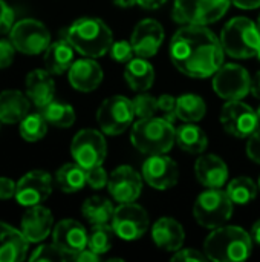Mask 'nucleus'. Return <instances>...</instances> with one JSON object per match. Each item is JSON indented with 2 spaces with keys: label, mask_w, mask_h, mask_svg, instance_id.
<instances>
[{
  "label": "nucleus",
  "mask_w": 260,
  "mask_h": 262,
  "mask_svg": "<svg viewBox=\"0 0 260 262\" xmlns=\"http://www.w3.org/2000/svg\"><path fill=\"white\" fill-rule=\"evenodd\" d=\"M14 23H15V15L12 8L6 2L0 0V37L9 34Z\"/></svg>",
  "instance_id": "42"
},
{
  "label": "nucleus",
  "mask_w": 260,
  "mask_h": 262,
  "mask_svg": "<svg viewBox=\"0 0 260 262\" xmlns=\"http://www.w3.org/2000/svg\"><path fill=\"white\" fill-rule=\"evenodd\" d=\"M109 54L110 57L116 61V63H123V64H127L133 55H135V51H133V46L130 41L127 40H120V41H113V45L110 46L109 49Z\"/></svg>",
  "instance_id": "38"
},
{
  "label": "nucleus",
  "mask_w": 260,
  "mask_h": 262,
  "mask_svg": "<svg viewBox=\"0 0 260 262\" xmlns=\"http://www.w3.org/2000/svg\"><path fill=\"white\" fill-rule=\"evenodd\" d=\"M20 230L31 244L44 241L54 230L52 212L41 204L26 207L20 221Z\"/></svg>",
  "instance_id": "18"
},
{
  "label": "nucleus",
  "mask_w": 260,
  "mask_h": 262,
  "mask_svg": "<svg viewBox=\"0 0 260 262\" xmlns=\"http://www.w3.org/2000/svg\"><path fill=\"white\" fill-rule=\"evenodd\" d=\"M40 112L43 114V117L46 118V121L51 126L60 127V129L70 127L75 123V120H77L74 107L70 104H67V103H63V101L52 100L49 104L41 107Z\"/></svg>",
  "instance_id": "32"
},
{
  "label": "nucleus",
  "mask_w": 260,
  "mask_h": 262,
  "mask_svg": "<svg viewBox=\"0 0 260 262\" xmlns=\"http://www.w3.org/2000/svg\"><path fill=\"white\" fill-rule=\"evenodd\" d=\"M173 124L164 117L139 118L132 124L130 141L143 155L167 154L176 143V127Z\"/></svg>",
  "instance_id": "4"
},
{
  "label": "nucleus",
  "mask_w": 260,
  "mask_h": 262,
  "mask_svg": "<svg viewBox=\"0 0 260 262\" xmlns=\"http://www.w3.org/2000/svg\"><path fill=\"white\" fill-rule=\"evenodd\" d=\"M207 255L201 253L196 249H179L178 252H175V255L172 256V261H181V262H204L207 261Z\"/></svg>",
  "instance_id": "43"
},
{
  "label": "nucleus",
  "mask_w": 260,
  "mask_h": 262,
  "mask_svg": "<svg viewBox=\"0 0 260 262\" xmlns=\"http://www.w3.org/2000/svg\"><path fill=\"white\" fill-rule=\"evenodd\" d=\"M70 86L78 92H92L103 81V69L95 61V58L84 57L75 60L67 71Z\"/></svg>",
  "instance_id": "20"
},
{
  "label": "nucleus",
  "mask_w": 260,
  "mask_h": 262,
  "mask_svg": "<svg viewBox=\"0 0 260 262\" xmlns=\"http://www.w3.org/2000/svg\"><path fill=\"white\" fill-rule=\"evenodd\" d=\"M74 55H75V49L64 37L61 40L52 41L43 55L44 69L49 71L52 75H61L67 72L72 63L75 61Z\"/></svg>",
  "instance_id": "26"
},
{
  "label": "nucleus",
  "mask_w": 260,
  "mask_h": 262,
  "mask_svg": "<svg viewBox=\"0 0 260 262\" xmlns=\"http://www.w3.org/2000/svg\"><path fill=\"white\" fill-rule=\"evenodd\" d=\"M81 213L86 221L92 226L97 224H112L115 207L112 201L103 196H90L81 206Z\"/></svg>",
  "instance_id": "30"
},
{
  "label": "nucleus",
  "mask_w": 260,
  "mask_h": 262,
  "mask_svg": "<svg viewBox=\"0 0 260 262\" xmlns=\"http://www.w3.org/2000/svg\"><path fill=\"white\" fill-rule=\"evenodd\" d=\"M9 38L17 51L25 55L44 54L52 43L49 29L44 26V23L35 18H23L15 21L9 31Z\"/></svg>",
  "instance_id": "9"
},
{
  "label": "nucleus",
  "mask_w": 260,
  "mask_h": 262,
  "mask_svg": "<svg viewBox=\"0 0 260 262\" xmlns=\"http://www.w3.org/2000/svg\"><path fill=\"white\" fill-rule=\"evenodd\" d=\"M205 112V101L196 94H182L176 98V117L184 123H198Z\"/></svg>",
  "instance_id": "31"
},
{
  "label": "nucleus",
  "mask_w": 260,
  "mask_h": 262,
  "mask_svg": "<svg viewBox=\"0 0 260 262\" xmlns=\"http://www.w3.org/2000/svg\"><path fill=\"white\" fill-rule=\"evenodd\" d=\"M124 78L132 91L136 92H146L153 86L155 81V69L149 58L136 57L132 58L126 69H124Z\"/></svg>",
  "instance_id": "27"
},
{
  "label": "nucleus",
  "mask_w": 260,
  "mask_h": 262,
  "mask_svg": "<svg viewBox=\"0 0 260 262\" xmlns=\"http://www.w3.org/2000/svg\"><path fill=\"white\" fill-rule=\"evenodd\" d=\"M87 236L84 226L75 220H61L54 226L52 230V243L64 250L67 255L74 256L87 247Z\"/></svg>",
  "instance_id": "19"
},
{
  "label": "nucleus",
  "mask_w": 260,
  "mask_h": 262,
  "mask_svg": "<svg viewBox=\"0 0 260 262\" xmlns=\"http://www.w3.org/2000/svg\"><path fill=\"white\" fill-rule=\"evenodd\" d=\"M132 104H133L135 117H138V118L155 117V114L158 111V98H155L153 95H150L147 92L136 94V97L132 98Z\"/></svg>",
  "instance_id": "37"
},
{
  "label": "nucleus",
  "mask_w": 260,
  "mask_h": 262,
  "mask_svg": "<svg viewBox=\"0 0 260 262\" xmlns=\"http://www.w3.org/2000/svg\"><path fill=\"white\" fill-rule=\"evenodd\" d=\"M63 37L83 57L98 58L113 45L112 29L98 17H80L63 31Z\"/></svg>",
  "instance_id": "2"
},
{
  "label": "nucleus",
  "mask_w": 260,
  "mask_h": 262,
  "mask_svg": "<svg viewBox=\"0 0 260 262\" xmlns=\"http://www.w3.org/2000/svg\"><path fill=\"white\" fill-rule=\"evenodd\" d=\"M231 3L241 9H257V8H260V0H231Z\"/></svg>",
  "instance_id": "48"
},
{
  "label": "nucleus",
  "mask_w": 260,
  "mask_h": 262,
  "mask_svg": "<svg viewBox=\"0 0 260 262\" xmlns=\"http://www.w3.org/2000/svg\"><path fill=\"white\" fill-rule=\"evenodd\" d=\"M17 48L11 38H0V69H6L12 64L15 58Z\"/></svg>",
  "instance_id": "41"
},
{
  "label": "nucleus",
  "mask_w": 260,
  "mask_h": 262,
  "mask_svg": "<svg viewBox=\"0 0 260 262\" xmlns=\"http://www.w3.org/2000/svg\"><path fill=\"white\" fill-rule=\"evenodd\" d=\"M231 0H175L172 17L179 25L207 26L221 20Z\"/></svg>",
  "instance_id": "7"
},
{
  "label": "nucleus",
  "mask_w": 260,
  "mask_h": 262,
  "mask_svg": "<svg viewBox=\"0 0 260 262\" xmlns=\"http://www.w3.org/2000/svg\"><path fill=\"white\" fill-rule=\"evenodd\" d=\"M0 123H2V121H0Z\"/></svg>",
  "instance_id": "56"
},
{
  "label": "nucleus",
  "mask_w": 260,
  "mask_h": 262,
  "mask_svg": "<svg viewBox=\"0 0 260 262\" xmlns=\"http://www.w3.org/2000/svg\"><path fill=\"white\" fill-rule=\"evenodd\" d=\"M113 227L110 224H97L92 226L89 236H87V247L98 255L107 253L112 249L113 238H115Z\"/></svg>",
  "instance_id": "35"
},
{
  "label": "nucleus",
  "mask_w": 260,
  "mask_h": 262,
  "mask_svg": "<svg viewBox=\"0 0 260 262\" xmlns=\"http://www.w3.org/2000/svg\"><path fill=\"white\" fill-rule=\"evenodd\" d=\"M135 118L132 100L124 95H112L106 98L97 111V123L106 135H121Z\"/></svg>",
  "instance_id": "8"
},
{
  "label": "nucleus",
  "mask_w": 260,
  "mask_h": 262,
  "mask_svg": "<svg viewBox=\"0 0 260 262\" xmlns=\"http://www.w3.org/2000/svg\"><path fill=\"white\" fill-rule=\"evenodd\" d=\"M247 155L251 161L260 166V127L251 135L248 137L247 141Z\"/></svg>",
  "instance_id": "44"
},
{
  "label": "nucleus",
  "mask_w": 260,
  "mask_h": 262,
  "mask_svg": "<svg viewBox=\"0 0 260 262\" xmlns=\"http://www.w3.org/2000/svg\"><path fill=\"white\" fill-rule=\"evenodd\" d=\"M150 218L146 209L136 203H124L115 207L112 227L123 241H136L149 230Z\"/></svg>",
  "instance_id": "12"
},
{
  "label": "nucleus",
  "mask_w": 260,
  "mask_h": 262,
  "mask_svg": "<svg viewBox=\"0 0 260 262\" xmlns=\"http://www.w3.org/2000/svg\"><path fill=\"white\" fill-rule=\"evenodd\" d=\"M86 181H87V186L92 187L93 190H101V189L107 187L109 175H107L106 169L103 167V164L86 169Z\"/></svg>",
  "instance_id": "39"
},
{
  "label": "nucleus",
  "mask_w": 260,
  "mask_h": 262,
  "mask_svg": "<svg viewBox=\"0 0 260 262\" xmlns=\"http://www.w3.org/2000/svg\"><path fill=\"white\" fill-rule=\"evenodd\" d=\"M170 60L187 77L208 78L224 64V46L221 38L207 26L184 25L170 41Z\"/></svg>",
  "instance_id": "1"
},
{
  "label": "nucleus",
  "mask_w": 260,
  "mask_h": 262,
  "mask_svg": "<svg viewBox=\"0 0 260 262\" xmlns=\"http://www.w3.org/2000/svg\"><path fill=\"white\" fill-rule=\"evenodd\" d=\"M164 41V28L159 21L153 18L141 20L132 32L130 43L133 46L135 55L143 58H150L158 54Z\"/></svg>",
  "instance_id": "17"
},
{
  "label": "nucleus",
  "mask_w": 260,
  "mask_h": 262,
  "mask_svg": "<svg viewBox=\"0 0 260 262\" xmlns=\"http://www.w3.org/2000/svg\"><path fill=\"white\" fill-rule=\"evenodd\" d=\"M250 235H251V238H253V243L260 246V220H257V221L253 224Z\"/></svg>",
  "instance_id": "49"
},
{
  "label": "nucleus",
  "mask_w": 260,
  "mask_h": 262,
  "mask_svg": "<svg viewBox=\"0 0 260 262\" xmlns=\"http://www.w3.org/2000/svg\"><path fill=\"white\" fill-rule=\"evenodd\" d=\"M152 239L164 252H178L185 241L184 227L173 218H159L152 226Z\"/></svg>",
  "instance_id": "23"
},
{
  "label": "nucleus",
  "mask_w": 260,
  "mask_h": 262,
  "mask_svg": "<svg viewBox=\"0 0 260 262\" xmlns=\"http://www.w3.org/2000/svg\"><path fill=\"white\" fill-rule=\"evenodd\" d=\"M257 26H259V29H260V15H259V21H257Z\"/></svg>",
  "instance_id": "54"
},
{
  "label": "nucleus",
  "mask_w": 260,
  "mask_h": 262,
  "mask_svg": "<svg viewBox=\"0 0 260 262\" xmlns=\"http://www.w3.org/2000/svg\"><path fill=\"white\" fill-rule=\"evenodd\" d=\"M25 94L37 109L49 104L55 97V81L52 78V74L46 69L31 71L26 75Z\"/></svg>",
  "instance_id": "22"
},
{
  "label": "nucleus",
  "mask_w": 260,
  "mask_h": 262,
  "mask_svg": "<svg viewBox=\"0 0 260 262\" xmlns=\"http://www.w3.org/2000/svg\"><path fill=\"white\" fill-rule=\"evenodd\" d=\"M251 81L253 78L244 66L228 63L222 64L213 75V89L227 101L242 100L251 92Z\"/></svg>",
  "instance_id": "11"
},
{
  "label": "nucleus",
  "mask_w": 260,
  "mask_h": 262,
  "mask_svg": "<svg viewBox=\"0 0 260 262\" xmlns=\"http://www.w3.org/2000/svg\"><path fill=\"white\" fill-rule=\"evenodd\" d=\"M195 175L204 187L221 189L228 180V166L215 154H201L195 163Z\"/></svg>",
  "instance_id": "21"
},
{
  "label": "nucleus",
  "mask_w": 260,
  "mask_h": 262,
  "mask_svg": "<svg viewBox=\"0 0 260 262\" xmlns=\"http://www.w3.org/2000/svg\"><path fill=\"white\" fill-rule=\"evenodd\" d=\"M251 235L238 226H221L213 229L204 241V253L210 261H245L253 253Z\"/></svg>",
  "instance_id": "3"
},
{
  "label": "nucleus",
  "mask_w": 260,
  "mask_h": 262,
  "mask_svg": "<svg viewBox=\"0 0 260 262\" xmlns=\"http://www.w3.org/2000/svg\"><path fill=\"white\" fill-rule=\"evenodd\" d=\"M70 155L84 169L101 166L107 155V143L103 132L97 129L77 132L70 143Z\"/></svg>",
  "instance_id": "10"
},
{
  "label": "nucleus",
  "mask_w": 260,
  "mask_h": 262,
  "mask_svg": "<svg viewBox=\"0 0 260 262\" xmlns=\"http://www.w3.org/2000/svg\"><path fill=\"white\" fill-rule=\"evenodd\" d=\"M251 92L256 98H260V71L256 74V77L251 81Z\"/></svg>",
  "instance_id": "50"
},
{
  "label": "nucleus",
  "mask_w": 260,
  "mask_h": 262,
  "mask_svg": "<svg viewBox=\"0 0 260 262\" xmlns=\"http://www.w3.org/2000/svg\"><path fill=\"white\" fill-rule=\"evenodd\" d=\"M118 8H132L136 5V0H112Z\"/></svg>",
  "instance_id": "51"
},
{
  "label": "nucleus",
  "mask_w": 260,
  "mask_h": 262,
  "mask_svg": "<svg viewBox=\"0 0 260 262\" xmlns=\"http://www.w3.org/2000/svg\"><path fill=\"white\" fill-rule=\"evenodd\" d=\"M143 175H139L132 166H118L110 175L107 190L110 196L118 203H135L143 192Z\"/></svg>",
  "instance_id": "16"
},
{
  "label": "nucleus",
  "mask_w": 260,
  "mask_h": 262,
  "mask_svg": "<svg viewBox=\"0 0 260 262\" xmlns=\"http://www.w3.org/2000/svg\"><path fill=\"white\" fill-rule=\"evenodd\" d=\"M158 111H161L164 114V118L175 123L178 118L176 117V98L169 94L158 97Z\"/></svg>",
  "instance_id": "40"
},
{
  "label": "nucleus",
  "mask_w": 260,
  "mask_h": 262,
  "mask_svg": "<svg viewBox=\"0 0 260 262\" xmlns=\"http://www.w3.org/2000/svg\"><path fill=\"white\" fill-rule=\"evenodd\" d=\"M257 115H259V120H260V106H259V109H257Z\"/></svg>",
  "instance_id": "53"
},
{
  "label": "nucleus",
  "mask_w": 260,
  "mask_h": 262,
  "mask_svg": "<svg viewBox=\"0 0 260 262\" xmlns=\"http://www.w3.org/2000/svg\"><path fill=\"white\" fill-rule=\"evenodd\" d=\"M259 189H260V177H259Z\"/></svg>",
  "instance_id": "55"
},
{
  "label": "nucleus",
  "mask_w": 260,
  "mask_h": 262,
  "mask_svg": "<svg viewBox=\"0 0 260 262\" xmlns=\"http://www.w3.org/2000/svg\"><path fill=\"white\" fill-rule=\"evenodd\" d=\"M100 256H101V255H98V253H95L93 250H90L89 247H86V249H83L81 252H78V253L74 256V261L97 262L100 261Z\"/></svg>",
  "instance_id": "46"
},
{
  "label": "nucleus",
  "mask_w": 260,
  "mask_h": 262,
  "mask_svg": "<svg viewBox=\"0 0 260 262\" xmlns=\"http://www.w3.org/2000/svg\"><path fill=\"white\" fill-rule=\"evenodd\" d=\"M29 244L21 230L0 221V262L25 261Z\"/></svg>",
  "instance_id": "24"
},
{
  "label": "nucleus",
  "mask_w": 260,
  "mask_h": 262,
  "mask_svg": "<svg viewBox=\"0 0 260 262\" xmlns=\"http://www.w3.org/2000/svg\"><path fill=\"white\" fill-rule=\"evenodd\" d=\"M227 193L234 204H250L257 195V184L248 177H238L227 186Z\"/></svg>",
  "instance_id": "33"
},
{
  "label": "nucleus",
  "mask_w": 260,
  "mask_h": 262,
  "mask_svg": "<svg viewBox=\"0 0 260 262\" xmlns=\"http://www.w3.org/2000/svg\"><path fill=\"white\" fill-rule=\"evenodd\" d=\"M219 38L225 54L239 60L256 57L260 48L259 26L242 15L227 21Z\"/></svg>",
  "instance_id": "5"
},
{
  "label": "nucleus",
  "mask_w": 260,
  "mask_h": 262,
  "mask_svg": "<svg viewBox=\"0 0 260 262\" xmlns=\"http://www.w3.org/2000/svg\"><path fill=\"white\" fill-rule=\"evenodd\" d=\"M176 144L181 150L187 154L201 155L208 146V138L199 126L193 123H185L176 127Z\"/></svg>",
  "instance_id": "28"
},
{
  "label": "nucleus",
  "mask_w": 260,
  "mask_h": 262,
  "mask_svg": "<svg viewBox=\"0 0 260 262\" xmlns=\"http://www.w3.org/2000/svg\"><path fill=\"white\" fill-rule=\"evenodd\" d=\"M54 178L44 170H31L17 181L15 201L23 207L43 204L52 193Z\"/></svg>",
  "instance_id": "14"
},
{
  "label": "nucleus",
  "mask_w": 260,
  "mask_h": 262,
  "mask_svg": "<svg viewBox=\"0 0 260 262\" xmlns=\"http://www.w3.org/2000/svg\"><path fill=\"white\" fill-rule=\"evenodd\" d=\"M17 183L8 177H0V200L6 201L11 198H15Z\"/></svg>",
  "instance_id": "45"
},
{
  "label": "nucleus",
  "mask_w": 260,
  "mask_h": 262,
  "mask_svg": "<svg viewBox=\"0 0 260 262\" xmlns=\"http://www.w3.org/2000/svg\"><path fill=\"white\" fill-rule=\"evenodd\" d=\"M234 203L230 200L227 190L207 189L193 204V216L204 229H218L224 226L233 215Z\"/></svg>",
  "instance_id": "6"
},
{
  "label": "nucleus",
  "mask_w": 260,
  "mask_h": 262,
  "mask_svg": "<svg viewBox=\"0 0 260 262\" xmlns=\"http://www.w3.org/2000/svg\"><path fill=\"white\" fill-rule=\"evenodd\" d=\"M221 124L233 137L248 138L259 129L260 120L257 111L242 100L227 101L221 111Z\"/></svg>",
  "instance_id": "13"
},
{
  "label": "nucleus",
  "mask_w": 260,
  "mask_h": 262,
  "mask_svg": "<svg viewBox=\"0 0 260 262\" xmlns=\"http://www.w3.org/2000/svg\"><path fill=\"white\" fill-rule=\"evenodd\" d=\"M257 58H259V61H260V48H259V51H257V55H256Z\"/></svg>",
  "instance_id": "52"
},
{
  "label": "nucleus",
  "mask_w": 260,
  "mask_h": 262,
  "mask_svg": "<svg viewBox=\"0 0 260 262\" xmlns=\"http://www.w3.org/2000/svg\"><path fill=\"white\" fill-rule=\"evenodd\" d=\"M143 178L155 190H169L179 181V167L166 154L150 155L143 164Z\"/></svg>",
  "instance_id": "15"
},
{
  "label": "nucleus",
  "mask_w": 260,
  "mask_h": 262,
  "mask_svg": "<svg viewBox=\"0 0 260 262\" xmlns=\"http://www.w3.org/2000/svg\"><path fill=\"white\" fill-rule=\"evenodd\" d=\"M31 104L28 95L17 89L0 92V121L5 124L20 123L29 114Z\"/></svg>",
  "instance_id": "25"
},
{
  "label": "nucleus",
  "mask_w": 260,
  "mask_h": 262,
  "mask_svg": "<svg viewBox=\"0 0 260 262\" xmlns=\"http://www.w3.org/2000/svg\"><path fill=\"white\" fill-rule=\"evenodd\" d=\"M29 261L32 262H66L72 261V256L67 255L64 250H61L58 246L52 244H43L34 250V253L29 256Z\"/></svg>",
  "instance_id": "36"
},
{
  "label": "nucleus",
  "mask_w": 260,
  "mask_h": 262,
  "mask_svg": "<svg viewBox=\"0 0 260 262\" xmlns=\"http://www.w3.org/2000/svg\"><path fill=\"white\" fill-rule=\"evenodd\" d=\"M18 124H20L18 132L21 138L28 143L40 141L48 134V126H49V123L46 121L41 112L28 114Z\"/></svg>",
  "instance_id": "34"
},
{
  "label": "nucleus",
  "mask_w": 260,
  "mask_h": 262,
  "mask_svg": "<svg viewBox=\"0 0 260 262\" xmlns=\"http://www.w3.org/2000/svg\"><path fill=\"white\" fill-rule=\"evenodd\" d=\"M167 0H136V5L144 8V9H149V11H153V9H158L161 8L162 5H166Z\"/></svg>",
  "instance_id": "47"
},
{
  "label": "nucleus",
  "mask_w": 260,
  "mask_h": 262,
  "mask_svg": "<svg viewBox=\"0 0 260 262\" xmlns=\"http://www.w3.org/2000/svg\"><path fill=\"white\" fill-rule=\"evenodd\" d=\"M55 184L64 193H75L80 192L86 184V169L81 167L78 163H66L55 172Z\"/></svg>",
  "instance_id": "29"
}]
</instances>
